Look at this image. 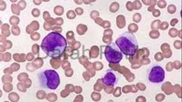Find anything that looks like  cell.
I'll list each match as a JSON object with an SVG mask.
<instances>
[{
    "label": "cell",
    "instance_id": "obj_33",
    "mask_svg": "<svg viewBox=\"0 0 182 102\" xmlns=\"http://www.w3.org/2000/svg\"><path fill=\"white\" fill-rule=\"evenodd\" d=\"M0 39H1L0 40V41H1V43H3V42H4L5 40H6L5 37L3 36L2 35H1V36H0Z\"/></svg>",
    "mask_w": 182,
    "mask_h": 102
},
{
    "label": "cell",
    "instance_id": "obj_4",
    "mask_svg": "<svg viewBox=\"0 0 182 102\" xmlns=\"http://www.w3.org/2000/svg\"><path fill=\"white\" fill-rule=\"evenodd\" d=\"M104 48L103 53L108 62L113 64H117L122 59V53L114 43L109 44L106 46H101Z\"/></svg>",
    "mask_w": 182,
    "mask_h": 102
},
{
    "label": "cell",
    "instance_id": "obj_32",
    "mask_svg": "<svg viewBox=\"0 0 182 102\" xmlns=\"http://www.w3.org/2000/svg\"><path fill=\"white\" fill-rule=\"evenodd\" d=\"M6 48L4 45H0V51H1V52H4L6 51Z\"/></svg>",
    "mask_w": 182,
    "mask_h": 102
},
{
    "label": "cell",
    "instance_id": "obj_27",
    "mask_svg": "<svg viewBox=\"0 0 182 102\" xmlns=\"http://www.w3.org/2000/svg\"><path fill=\"white\" fill-rule=\"evenodd\" d=\"M32 13L34 17H38L40 15V11L38 9H34L32 10Z\"/></svg>",
    "mask_w": 182,
    "mask_h": 102
},
{
    "label": "cell",
    "instance_id": "obj_17",
    "mask_svg": "<svg viewBox=\"0 0 182 102\" xmlns=\"http://www.w3.org/2000/svg\"><path fill=\"white\" fill-rule=\"evenodd\" d=\"M29 75L26 73H21L19 75H18V80L20 82H24L26 79H28Z\"/></svg>",
    "mask_w": 182,
    "mask_h": 102
},
{
    "label": "cell",
    "instance_id": "obj_22",
    "mask_svg": "<svg viewBox=\"0 0 182 102\" xmlns=\"http://www.w3.org/2000/svg\"><path fill=\"white\" fill-rule=\"evenodd\" d=\"M12 70L14 72H17V71L19 70V69H20V65L19 64H17V63H13L11 65L10 67Z\"/></svg>",
    "mask_w": 182,
    "mask_h": 102
},
{
    "label": "cell",
    "instance_id": "obj_9",
    "mask_svg": "<svg viewBox=\"0 0 182 102\" xmlns=\"http://www.w3.org/2000/svg\"><path fill=\"white\" fill-rule=\"evenodd\" d=\"M13 59L14 60L18 62H24L26 60V55L24 53H22V54L15 53L13 54Z\"/></svg>",
    "mask_w": 182,
    "mask_h": 102
},
{
    "label": "cell",
    "instance_id": "obj_25",
    "mask_svg": "<svg viewBox=\"0 0 182 102\" xmlns=\"http://www.w3.org/2000/svg\"><path fill=\"white\" fill-rule=\"evenodd\" d=\"M3 45L5 47V48L7 49H10L12 47V43L10 40H5L4 42H3Z\"/></svg>",
    "mask_w": 182,
    "mask_h": 102
},
{
    "label": "cell",
    "instance_id": "obj_15",
    "mask_svg": "<svg viewBox=\"0 0 182 102\" xmlns=\"http://www.w3.org/2000/svg\"><path fill=\"white\" fill-rule=\"evenodd\" d=\"M3 88L6 93L10 92L13 90V85L10 83H5L3 86Z\"/></svg>",
    "mask_w": 182,
    "mask_h": 102
},
{
    "label": "cell",
    "instance_id": "obj_6",
    "mask_svg": "<svg viewBox=\"0 0 182 102\" xmlns=\"http://www.w3.org/2000/svg\"><path fill=\"white\" fill-rule=\"evenodd\" d=\"M117 78L116 75L111 71H108L102 79L103 83L109 86H113L115 85Z\"/></svg>",
    "mask_w": 182,
    "mask_h": 102
},
{
    "label": "cell",
    "instance_id": "obj_20",
    "mask_svg": "<svg viewBox=\"0 0 182 102\" xmlns=\"http://www.w3.org/2000/svg\"><path fill=\"white\" fill-rule=\"evenodd\" d=\"M17 88L21 92L25 93L26 91V87L24 85V83H22V82H19L17 84Z\"/></svg>",
    "mask_w": 182,
    "mask_h": 102
},
{
    "label": "cell",
    "instance_id": "obj_3",
    "mask_svg": "<svg viewBox=\"0 0 182 102\" xmlns=\"http://www.w3.org/2000/svg\"><path fill=\"white\" fill-rule=\"evenodd\" d=\"M38 77L40 85L44 88L55 90L60 85L59 75L54 70H46L41 72Z\"/></svg>",
    "mask_w": 182,
    "mask_h": 102
},
{
    "label": "cell",
    "instance_id": "obj_7",
    "mask_svg": "<svg viewBox=\"0 0 182 102\" xmlns=\"http://www.w3.org/2000/svg\"><path fill=\"white\" fill-rule=\"evenodd\" d=\"M39 28V23L38 21L34 20L29 25L26 27V32L27 34H32L35 31L38 30Z\"/></svg>",
    "mask_w": 182,
    "mask_h": 102
},
{
    "label": "cell",
    "instance_id": "obj_31",
    "mask_svg": "<svg viewBox=\"0 0 182 102\" xmlns=\"http://www.w3.org/2000/svg\"><path fill=\"white\" fill-rule=\"evenodd\" d=\"M4 72L5 74H11L13 73V71L12 70V69H11L10 68H8L5 69V70H4Z\"/></svg>",
    "mask_w": 182,
    "mask_h": 102
},
{
    "label": "cell",
    "instance_id": "obj_16",
    "mask_svg": "<svg viewBox=\"0 0 182 102\" xmlns=\"http://www.w3.org/2000/svg\"><path fill=\"white\" fill-rule=\"evenodd\" d=\"M19 18L17 16H12L10 19V23L11 25L16 26L19 23Z\"/></svg>",
    "mask_w": 182,
    "mask_h": 102
},
{
    "label": "cell",
    "instance_id": "obj_24",
    "mask_svg": "<svg viewBox=\"0 0 182 102\" xmlns=\"http://www.w3.org/2000/svg\"><path fill=\"white\" fill-rule=\"evenodd\" d=\"M18 7H19V9H20V10H22L25 9L26 6V3L24 1H20L18 2L17 5Z\"/></svg>",
    "mask_w": 182,
    "mask_h": 102
},
{
    "label": "cell",
    "instance_id": "obj_1",
    "mask_svg": "<svg viewBox=\"0 0 182 102\" xmlns=\"http://www.w3.org/2000/svg\"><path fill=\"white\" fill-rule=\"evenodd\" d=\"M67 41L59 32H52L42 40L41 48L46 54L52 59H58L65 52Z\"/></svg>",
    "mask_w": 182,
    "mask_h": 102
},
{
    "label": "cell",
    "instance_id": "obj_23",
    "mask_svg": "<svg viewBox=\"0 0 182 102\" xmlns=\"http://www.w3.org/2000/svg\"><path fill=\"white\" fill-rule=\"evenodd\" d=\"M39 51V46L37 44H35L32 47V52L34 54H38Z\"/></svg>",
    "mask_w": 182,
    "mask_h": 102
},
{
    "label": "cell",
    "instance_id": "obj_14",
    "mask_svg": "<svg viewBox=\"0 0 182 102\" xmlns=\"http://www.w3.org/2000/svg\"><path fill=\"white\" fill-rule=\"evenodd\" d=\"M11 11L13 14H16V15H19L20 14V9H19V7H18V6L16 4H12L11 6Z\"/></svg>",
    "mask_w": 182,
    "mask_h": 102
},
{
    "label": "cell",
    "instance_id": "obj_26",
    "mask_svg": "<svg viewBox=\"0 0 182 102\" xmlns=\"http://www.w3.org/2000/svg\"><path fill=\"white\" fill-rule=\"evenodd\" d=\"M26 67L27 70L30 71V72H34V71L37 70V69L34 67L32 63H29V64H26Z\"/></svg>",
    "mask_w": 182,
    "mask_h": 102
},
{
    "label": "cell",
    "instance_id": "obj_11",
    "mask_svg": "<svg viewBox=\"0 0 182 102\" xmlns=\"http://www.w3.org/2000/svg\"><path fill=\"white\" fill-rule=\"evenodd\" d=\"M11 53L9 52H6L5 54H0L1 56V61H4L5 62H9L11 60Z\"/></svg>",
    "mask_w": 182,
    "mask_h": 102
},
{
    "label": "cell",
    "instance_id": "obj_10",
    "mask_svg": "<svg viewBox=\"0 0 182 102\" xmlns=\"http://www.w3.org/2000/svg\"><path fill=\"white\" fill-rule=\"evenodd\" d=\"M32 64L34 65V67H35L37 69H38L43 66V60H42V59H41V58L38 57L35 60L33 61V62H32Z\"/></svg>",
    "mask_w": 182,
    "mask_h": 102
},
{
    "label": "cell",
    "instance_id": "obj_28",
    "mask_svg": "<svg viewBox=\"0 0 182 102\" xmlns=\"http://www.w3.org/2000/svg\"><path fill=\"white\" fill-rule=\"evenodd\" d=\"M23 83H24V85H25V86L26 87V88H29L31 86L32 84V82L31 81L30 79L28 78L26 79V81H24V82H23Z\"/></svg>",
    "mask_w": 182,
    "mask_h": 102
},
{
    "label": "cell",
    "instance_id": "obj_21",
    "mask_svg": "<svg viewBox=\"0 0 182 102\" xmlns=\"http://www.w3.org/2000/svg\"><path fill=\"white\" fill-rule=\"evenodd\" d=\"M40 35L38 32H33V33L31 34L30 36L31 39L32 40H35V41H36V40H39L40 39Z\"/></svg>",
    "mask_w": 182,
    "mask_h": 102
},
{
    "label": "cell",
    "instance_id": "obj_29",
    "mask_svg": "<svg viewBox=\"0 0 182 102\" xmlns=\"http://www.w3.org/2000/svg\"><path fill=\"white\" fill-rule=\"evenodd\" d=\"M34 59V54H32V53H29L26 56V59L29 61H31L33 60Z\"/></svg>",
    "mask_w": 182,
    "mask_h": 102
},
{
    "label": "cell",
    "instance_id": "obj_2",
    "mask_svg": "<svg viewBox=\"0 0 182 102\" xmlns=\"http://www.w3.org/2000/svg\"><path fill=\"white\" fill-rule=\"evenodd\" d=\"M116 44L123 54L132 56L138 49V44L135 35L132 32H126L116 40Z\"/></svg>",
    "mask_w": 182,
    "mask_h": 102
},
{
    "label": "cell",
    "instance_id": "obj_34",
    "mask_svg": "<svg viewBox=\"0 0 182 102\" xmlns=\"http://www.w3.org/2000/svg\"><path fill=\"white\" fill-rule=\"evenodd\" d=\"M33 2L34 4H35V5H40L41 4V2H42V1H35V0H34Z\"/></svg>",
    "mask_w": 182,
    "mask_h": 102
},
{
    "label": "cell",
    "instance_id": "obj_18",
    "mask_svg": "<svg viewBox=\"0 0 182 102\" xmlns=\"http://www.w3.org/2000/svg\"><path fill=\"white\" fill-rule=\"evenodd\" d=\"M11 31H12L13 35H15V36H17V35H19L20 34L21 30L19 27H18L17 26H13L12 28H11Z\"/></svg>",
    "mask_w": 182,
    "mask_h": 102
},
{
    "label": "cell",
    "instance_id": "obj_19",
    "mask_svg": "<svg viewBox=\"0 0 182 102\" xmlns=\"http://www.w3.org/2000/svg\"><path fill=\"white\" fill-rule=\"evenodd\" d=\"M37 98L39 99H43L46 98L45 91L43 90H39L37 93Z\"/></svg>",
    "mask_w": 182,
    "mask_h": 102
},
{
    "label": "cell",
    "instance_id": "obj_12",
    "mask_svg": "<svg viewBox=\"0 0 182 102\" xmlns=\"http://www.w3.org/2000/svg\"><path fill=\"white\" fill-rule=\"evenodd\" d=\"M9 99L11 102H18L19 99V96L16 93H11L9 95Z\"/></svg>",
    "mask_w": 182,
    "mask_h": 102
},
{
    "label": "cell",
    "instance_id": "obj_30",
    "mask_svg": "<svg viewBox=\"0 0 182 102\" xmlns=\"http://www.w3.org/2000/svg\"><path fill=\"white\" fill-rule=\"evenodd\" d=\"M6 3L3 1H1L0 2V9H1V11L4 10L5 9H6Z\"/></svg>",
    "mask_w": 182,
    "mask_h": 102
},
{
    "label": "cell",
    "instance_id": "obj_5",
    "mask_svg": "<svg viewBox=\"0 0 182 102\" xmlns=\"http://www.w3.org/2000/svg\"><path fill=\"white\" fill-rule=\"evenodd\" d=\"M165 73L161 66L155 65L150 68L148 73V79L152 83H160L164 80Z\"/></svg>",
    "mask_w": 182,
    "mask_h": 102
},
{
    "label": "cell",
    "instance_id": "obj_8",
    "mask_svg": "<svg viewBox=\"0 0 182 102\" xmlns=\"http://www.w3.org/2000/svg\"><path fill=\"white\" fill-rule=\"evenodd\" d=\"M1 31H2V35L4 37H8L10 35V32L9 28L10 26L8 24H4L1 26Z\"/></svg>",
    "mask_w": 182,
    "mask_h": 102
},
{
    "label": "cell",
    "instance_id": "obj_13",
    "mask_svg": "<svg viewBox=\"0 0 182 102\" xmlns=\"http://www.w3.org/2000/svg\"><path fill=\"white\" fill-rule=\"evenodd\" d=\"M13 81L12 77L9 75V74H6V75H4L2 78V81L3 83H11Z\"/></svg>",
    "mask_w": 182,
    "mask_h": 102
}]
</instances>
